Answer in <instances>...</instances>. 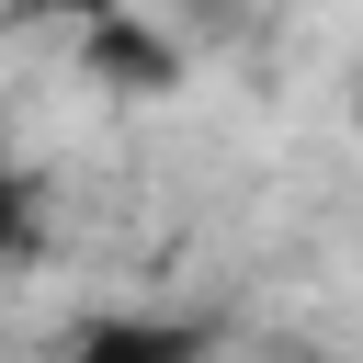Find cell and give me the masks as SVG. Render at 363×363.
<instances>
[{
    "label": "cell",
    "instance_id": "obj_4",
    "mask_svg": "<svg viewBox=\"0 0 363 363\" xmlns=\"http://www.w3.org/2000/svg\"><path fill=\"white\" fill-rule=\"evenodd\" d=\"M352 125H363V68H352Z\"/></svg>",
    "mask_w": 363,
    "mask_h": 363
},
{
    "label": "cell",
    "instance_id": "obj_3",
    "mask_svg": "<svg viewBox=\"0 0 363 363\" xmlns=\"http://www.w3.org/2000/svg\"><path fill=\"white\" fill-rule=\"evenodd\" d=\"M34 227H45V193H34V170L0 147V261H23V250H34Z\"/></svg>",
    "mask_w": 363,
    "mask_h": 363
},
{
    "label": "cell",
    "instance_id": "obj_1",
    "mask_svg": "<svg viewBox=\"0 0 363 363\" xmlns=\"http://www.w3.org/2000/svg\"><path fill=\"white\" fill-rule=\"evenodd\" d=\"M57 363H204V329L193 318H91Z\"/></svg>",
    "mask_w": 363,
    "mask_h": 363
},
{
    "label": "cell",
    "instance_id": "obj_2",
    "mask_svg": "<svg viewBox=\"0 0 363 363\" xmlns=\"http://www.w3.org/2000/svg\"><path fill=\"white\" fill-rule=\"evenodd\" d=\"M91 68H102L113 91H170V79H182V45L147 34V23H125V11H102V23H91Z\"/></svg>",
    "mask_w": 363,
    "mask_h": 363
},
{
    "label": "cell",
    "instance_id": "obj_5",
    "mask_svg": "<svg viewBox=\"0 0 363 363\" xmlns=\"http://www.w3.org/2000/svg\"><path fill=\"white\" fill-rule=\"evenodd\" d=\"M284 363H318V352H284Z\"/></svg>",
    "mask_w": 363,
    "mask_h": 363
}]
</instances>
